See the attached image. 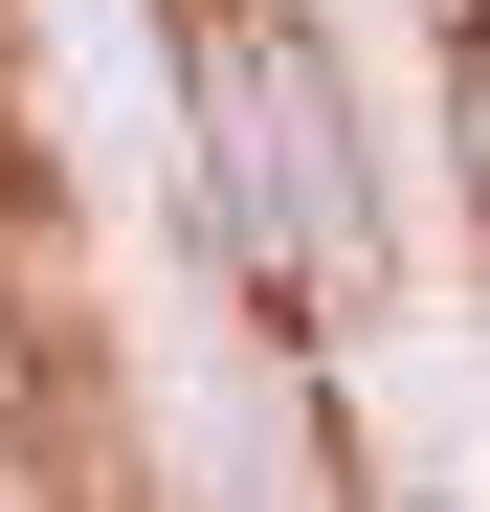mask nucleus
Instances as JSON below:
<instances>
[{"label": "nucleus", "instance_id": "nucleus-1", "mask_svg": "<svg viewBox=\"0 0 490 512\" xmlns=\"http://www.w3.org/2000/svg\"><path fill=\"white\" fill-rule=\"evenodd\" d=\"M290 468H312V512H401V468H379V423H357V379H335V357L290 379Z\"/></svg>", "mask_w": 490, "mask_h": 512}, {"label": "nucleus", "instance_id": "nucleus-2", "mask_svg": "<svg viewBox=\"0 0 490 512\" xmlns=\"http://www.w3.org/2000/svg\"><path fill=\"white\" fill-rule=\"evenodd\" d=\"M0 512H112V401H67V423H0Z\"/></svg>", "mask_w": 490, "mask_h": 512}, {"label": "nucleus", "instance_id": "nucleus-3", "mask_svg": "<svg viewBox=\"0 0 490 512\" xmlns=\"http://www.w3.org/2000/svg\"><path fill=\"white\" fill-rule=\"evenodd\" d=\"M156 23H179V45H223V23H245V0H156Z\"/></svg>", "mask_w": 490, "mask_h": 512}, {"label": "nucleus", "instance_id": "nucleus-4", "mask_svg": "<svg viewBox=\"0 0 490 512\" xmlns=\"http://www.w3.org/2000/svg\"><path fill=\"white\" fill-rule=\"evenodd\" d=\"M468 290H490V245H468Z\"/></svg>", "mask_w": 490, "mask_h": 512}]
</instances>
